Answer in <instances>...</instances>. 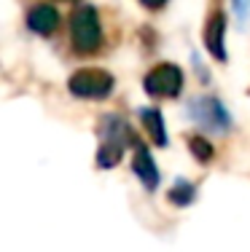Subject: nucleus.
Masks as SVG:
<instances>
[{
    "instance_id": "f257e3e1",
    "label": "nucleus",
    "mask_w": 250,
    "mask_h": 252,
    "mask_svg": "<svg viewBox=\"0 0 250 252\" xmlns=\"http://www.w3.org/2000/svg\"><path fill=\"white\" fill-rule=\"evenodd\" d=\"M70 38H73V49L78 54H94L103 46V25L92 5H81L70 16Z\"/></svg>"
},
{
    "instance_id": "f03ea898",
    "label": "nucleus",
    "mask_w": 250,
    "mask_h": 252,
    "mask_svg": "<svg viewBox=\"0 0 250 252\" xmlns=\"http://www.w3.org/2000/svg\"><path fill=\"white\" fill-rule=\"evenodd\" d=\"M68 89L70 94H75L81 99H103L113 92V75L100 67H83L70 75Z\"/></svg>"
},
{
    "instance_id": "7ed1b4c3",
    "label": "nucleus",
    "mask_w": 250,
    "mask_h": 252,
    "mask_svg": "<svg viewBox=\"0 0 250 252\" xmlns=\"http://www.w3.org/2000/svg\"><path fill=\"white\" fill-rule=\"evenodd\" d=\"M183 89V73L178 64H159L145 75V92L151 97H178Z\"/></svg>"
},
{
    "instance_id": "20e7f679",
    "label": "nucleus",
    "mask_w": 250,
    "mask_h": 252,
    "mask_svg": "<svg viewBox=\"0 0 250 252\" xmlns=\"http://www.w3.org/2000/svg\"><path fill=\"white\" fill-rule=\"evenodd\" d=\"M191 116H194V121H199L205 129L218 131V134H226V131L231 129L229 113H226V107L215 97H199L196 102H191Z\"/></svg>"
},
{
    "instance_id": "39448f33",
    "label": "nucleus",
    "mask_w": 250,
    "mask_h": 252,
    "mask_svg": "<svg viewBox=\"0 0 250 252\" xmlns=\"http://www.w3.org/2000/svg\"><path fill=\"white\" fill-rule=\"evenodd\" d=\"M132 169H135V175L140 177L143 188H145V190H156V185H159V169H156V161H153V156H151V151H148L145 145H135Z\"/></svg>"
},
{
    "instance_id": "423d86ee",
    "label": "nucleus",
    "mask_w": 250,
    "mask_h": 252,
    "mask_svg": "<svg viewBox=\"0 0 250 252\" xmlns=\"http://www.w3.org/2000/svg\"><path fill=\"white\" fill-rule=\"evenodd\" d=\"M27 27L35 35H51L59 27V14L54 5L49 3H38L27 11Z\"/></svg>"
},
{
    "instance_id": "0eeeda50",
    "label": "nucleus",
    "mask_w": 250,
    "mask_h": 252,
    "mask_svg": "<svg viewBox=\"0 0 250 252\" xmlns=\"http://www.w3.org/2000/svg\"><path fill=\"white\" fill-rule=\"evenodd\" d=\"M223 32H226V16L223 11L213 14L210 25H207V32H205V43H207V51L218 59V62H226V46H223Z\"/></svg>"
},
{
    "instance_id": "6e6552de",
    "label": "nucleus",
    "mask_w": 250,
    "mask_h": 252,
    "mask_svg": "<svg viewBox=\"0 0 250 252\" xmlns=\"http://www.w3.org/2000/svg\"><path fill=\"white\" fill-rule=\"evenodd\" d=\"M135 140L132 129H129V124L124 121V118L118 116H105L103 118V142H116V145L127 148V142Z\"/></svg>"
},
{
    "instance_id": "1a4fd4ad",
    "label": "nucleus",
    "mask_w": 250,
    "mask_h": 252,
    "mask_svg": "<svg viewBox=\"0 0 250 252\" xmlns=\"http://www.w3.org/2000/svg\"><path fill=\"white\" fill-rule=\"evenodd\" d=\"M140 118H143L145 131L151 134V142H156V145H167V131H164L162 113H159L156 107H145V110L140 113Z\"/></svg>"
},
{
    "instance_id": "9d476101",
    "label": "nucleus",
    "mask_w": 250,
    "mask_h": 252,
    "mask_svg": "<svg viewBox=\"0 0 250 252\" xmlns=\"http://www.w3.org/2000/svg\"><path fill=\"white\" fill-rule=\"evenodd\" d=\"M121 156H124V148L121 145H116V142H103V145H100V151H97L100 169H113V166L121 161Z\"/></svg>"
},
{
    "instance_id": "9b49d317",
    "label": "nucleus",
    "mask_w": 250,
    "mask_h": 252,
    "mask_svg": "<svg viewBox=\"0 0 250 252\" xmlns=\"http://www.w3.org/2000/svg\"><path fill=\"white\" fill-rule=\"evenodd\" d=\"M194 193H196V188L191 183H186V180H180V183L175 185V188L170 190V201L172 204H178V207H186V204H191L194 201Z\"/></svg>"
},
{
    "instance_id": "f8f14e48",
    "label": "nucleus",
    "mask_w": 250,
    "mask_h": 252,
    "mask_svg": "<svg viewBox=\"0 0 250 252\" xmlns=\"http://www.w3.org/2000/svg\"><path fill=\"white\" fill-rule=\"evenodd\" d=\"M188 148H191V153L199 161H210L213 153H215V151H213V145L205 140V137H191V140H188Z\"/></svg>"
},
{
    "instance_id": "ddd939ff",
    "label": "nucleus",
    "mask_w": 250,
    "mask_h": 252,
    "mask_svg": "<svg viewBox=\"0 0 250 252\" xmlns=\"http://www.w3.org/2000/svg\"><path fill=\"white\" fill-rule=\"evenodd\" d=\"M140 3L145 5V8H162L167 0H140Z\"/></svg>"
},
{
    "instance_id": "4468645a",
    "label": "nucleus",
    "mask_w": 250,
    "mask_h": 252,
    "mask_svg": "<svg viewBox=\"0 0 250 252\" xmlns=\"http://www.w3.org/2000/svg\"><path fill=\"white\" fill-rule=\"evenodd\" d=\"M68 3H75V0H68Z\"/></svg>"
}]
</instances>
